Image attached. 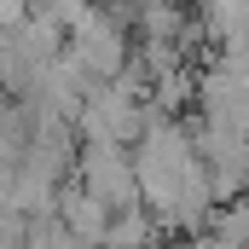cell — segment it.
Returning a JSON list of instances; mask_svg holds the SVG:
<instances>
[{
	"label": "cell",
	"instance_id": "277c9868",
	"mask_svg": "<svg viewBox=\"0 0 249 249\" xmlns=\"http://www.w3.org/2000/svg\"><path fill=\"white\" fill-rule=\"evenodd\" d=\"M209 232H214L220 244H232V249H249V197L220 203V209L209 214Z\"/></svg>",
	"mask_w": 249,
	"mask_h": 249
},
{
	"label": "cell",
	"instance_id": "3957f363",
	"mask_svg": "<svg viewBox=\"0 0 249 249\" xmlns=\"http://www.w3.org/2000/svg\"><path fill=\"white\" fill-rule=\"evenodd\" d=\"M53 214H58V226L70 232V238H81V244H105V232H110V209L93 197V191H81L75 180H64L58 197H53Z\"/></svg>",
	"mask_w": 249,
	"mask_h": 249
},
{
	"label": "cell",
	"instance_id": "6da1fadb",
	"mask_svg": "<svg viewBox=\"0 0 249 249\" xmlns=\"http://www.w3.org/2000/svg\"><path fill=\"white\" fill-rule=\"evenodd\" d=\"M64 47L75 53V64L93 75V87H105V81H116L127 64H133V41H127V18L116 6H93L70 35H64Z\"/></svg>",
	"mask_w": 249,
	"mask_h": 249
},
{
	"label": "cell",
	"instance_id": "5b68a950",
	"mask_svg": "<svg viewBox=\"0 0 249 249\" xmlns=\"http://www.w3.org/2000/svg\"><path fill=\"white\" fill-rule=\"evenodd\" d=\"M186 249H232V244H220L214 232H197V238H186Z\"/></svg>",
	"mask_w": 249,
	"mask_h": 249
},
{
	"label": "cell",
	"instance_id": "7a4b0ae2",
	"mask_svg": "<svg viewBox=\"0 0 249 249\" xmlns=\"http://www.w3.org/2000/svg\"><path fill=\"white\" fill-rule=\"evenodd\" d=\"M75 186L93 191L110 214L145 209L139 174H133V151H122V145H81V151H75Z\"/></svg>",
	"mask_w": 249,
	"mask_h": 249
}]
</instances>
